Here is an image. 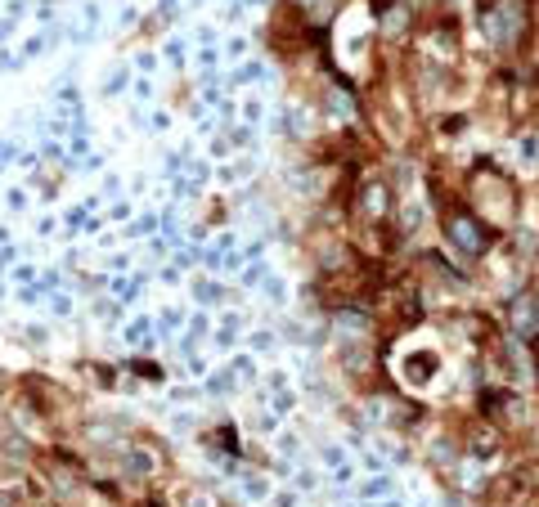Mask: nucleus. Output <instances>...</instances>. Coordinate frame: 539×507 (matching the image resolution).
Wrapping results in <instances>:
<instances>
[{
	"label": "nucleus",
	"mask_w": 539,
	"mask_h": 507,
	"mask_svg": "<svg viewBox=\"0 0 539 507\" xmlns=\"http://www.w3.org/2000/svg\"><path fill=\"white\" fill-rule=\"evenodd\" d=\"M445 239L468 256V260H481L486 248H490L486 221H481L477 211H468V207H445Z\"/></svg>",
	"instance_id": "3"
},
{
	"label": "nucleus",
	"mask_w": 539,
	"mask_h": 507,
	"mask_svg": "<svg viewBox=\"0 0 539 507\" xmlns=\"http://www.w3.org/2000/svg\"><path fill=\"white\" fill-rule=\"evenodd\" d=\"M481 32L495 50H517L526 41V0H495L481 9Z\"/></svg>",
	"instance_id": "1"
},
{
	"label": "nucleus",
	"mask_w": 539,
	"mask_h": 507,
	"mask_svg": "<svg viewBox=\"0 0 539 507\" xmlns=\"http://www.w3.org/2000/svg\"><path fill=\"white\" fill-rule=\"evenodd\" d=\"M472 198H477V216H486L495 225H513V216H517V184H508L504 175H477L472 180Z\"/></svg>",
	"instance_id": "2"
}]
</instances>
